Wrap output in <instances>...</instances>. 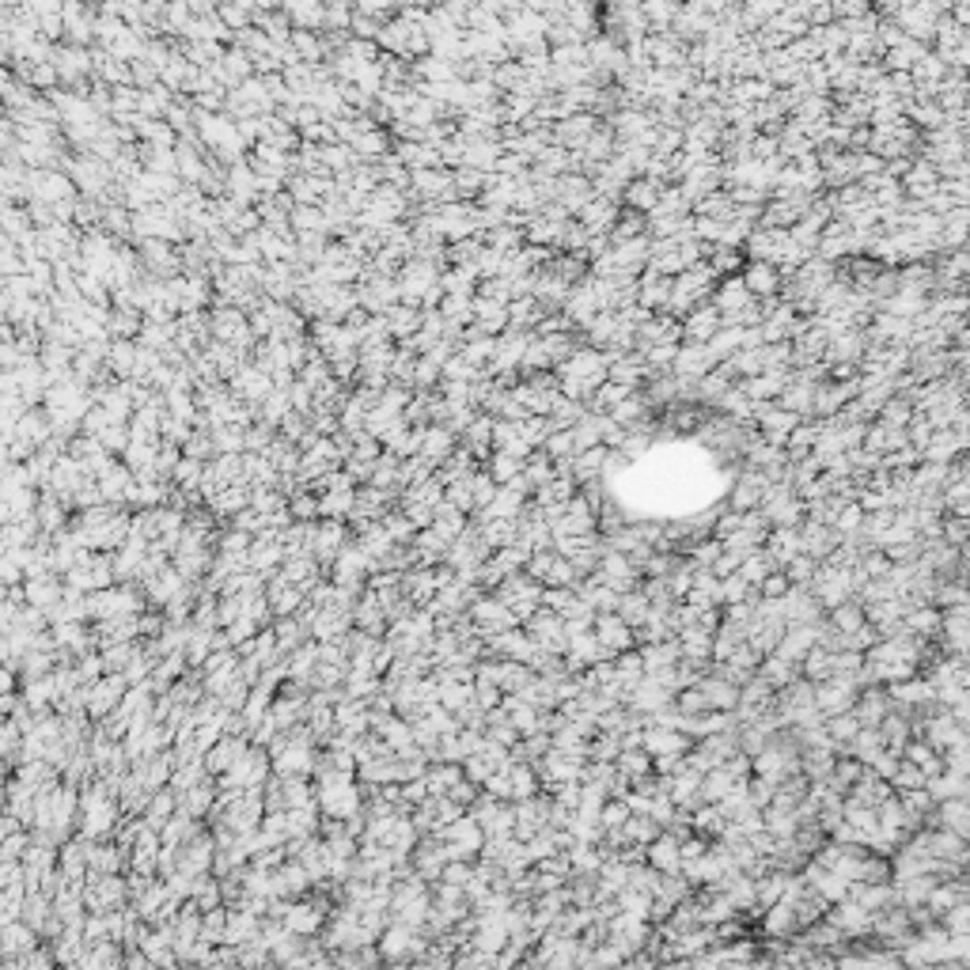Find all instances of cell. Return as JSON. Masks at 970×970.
I'll list each match as a JSON object with an SVG mask.
<instances>
[{
	"instance_id": "cell-4",
	"label": "cell",
	"mask_w": 970,
	"mask_h": 970,
	"mask_svg": "<svg viewBox=\"0 0 970 970\" xmlns=\"http://www.w3.org/2000/svg\"><path fill=\"white\" fill-rule=\"evenodd\" d=\"M592 633H595V641L603 645V652L614 660L618 652H626V648H637V641H633V626H626L622 618H618L614 611L607 614H595V622H592Z\"/></svg>"
},
{
	"instance_id": "cell-43",
	"label": "cell",
	"mask_w": 970,
	"mask_h": 970,
	"mask_svg": "<svg viewBox=\"0 0 970 970\" xmlns=\"http://www.w3.org/2000/svg\"><path fill=\"white\" fill-rule=\"evenodd\" d=\"M289 512H292V519H304V523H311L315 516H319V497H308V493H292L289 497Z\"/></svg>"
},
{
	"instance_id": "cell-34",
	"label": "cell",
	"mask_w": 970,
	"mask_h": 970,
	"mask_svg": "<svg viewBox=\"0 0 970 970\" xmlns=\"http://www.w3.org/2000/svg\"><path fill=\"white\" fill-rule=\"evenodd\" d=\"M497 489H501V485L493 482L485 470H474V474H470V497H474V512H478V508H485L493 497H497Z\"/></svg>"
},
{
	"instance_id": "cell-13",
	"label": "cell",
	"mask_w": 970,
	"mask_h": 970,
	"mask_svg": "<svg viewBox=\"0 0 970 970\" xmlns=\"http://www.w3.org/2000/svg\"><path fill=\"white\" fill-rule=\"evenodd\" d=\"M667 797H671L675 807H697L702 804V773H697L694 766H682L679 773H671V789H667Z\"/></svg>"
},
{
	"instance_id": "cell-11",
	"label": "cell",
	"mask_w": 970,
	"mask_h": 970,
	"mask_svg": "<svg viewBox=\"0 0 970 970\" xmlns=\"http://www.w3.org/2000/svg\"><path fill=\"white\" fill-rule=\"evenodd\" d=\"M645 861H648V868H656L660 876H671V872H679L682 868V856H679V841L667 834V831H660L656 838L648 841L645 846Z\"/></svg>"
},
{
	"instance_id": "cell-48",
	"label": "cell",
	"mask_w": 970,
	"mask_h": 970,
	"mask_svg": "<svg viewBox=\"0 0 970 970\" xmlns=\"http://www.w3.org/2000/svg\"><path fill=\"white\" fill-rule=\"evenodd\" d=\"M27 849V838L23 834H8L4 841H0V861H20Z\"/></svg>"
},
{
	"instance_id": "cell-27",
	"label": "cell",
	"mask_w": 970,
	"mask_h": 970,
	"mask_svg": "<svg viewBox=\"0 0 970 970\" xmlns=\"http://www.w3.org/2000/svg\"><path fill=\"white\" fill-rule=\"evenodd\" d=\"M797 667H800V675H804L807 682H822V679H831V675H834V671H831V652L819 648V645H811V648L804 652V660H800Z\"/></svg>"
},
{
	"instance_id": "cell-26",
	"label": "cell",
	"mask_w": 970,
	"mask_h": 970,
	"mask_svg": "<svg viewBox=\"0 0 970 970\" xmlns=\"http://www.w3.org/2000/svg\"><path fill=\"white\" fill-rule=\"evenodd\" d=\"M822 728H826V736H831V743H838V755L846 751V743L861 731V721L853 717V709L849 713H834V717H822Z\"/></svg>"
},
{
	"instance_id": "cell-1",
	"label": "cell",
	"mask_w": 970,
	"mask_h": 970,
	"mask_svg": "<svg viewBox=\"0 0 970 970\" xmlns=\"http://www.w3.org/2000/svg\"><path fill=\"white\" fill-rule=\"evenodd\" d=\"M856 690H861V682H856V679H849V675H831V679L815 682V690H811V705H815L819 717L849 713Z\"/></svg>"
},
{
	"instance_id": "cell-25",
	"label": "cell",
	"mask_w": 970,
	"mask_h": 970,
	"mask_svg": "<svg viewBox=\"0 0 970 970\" xmlns=\"http://www.w3.org/2000/svg\"><path fill=\"white\" fill-rule=\"evenodd\" d=\"M826 622H831L838 633H853L856 626L865 622V603L861 599H846V603H838L834 611H826Z\"/></svg>"
},
{
	"instance_id": "cell-5",
	"label": "cell",
	"mask_w": 970,
	"mask_h": 970,
	"mask_svg": "<svg viewBox=\"0 0 970 970\" xmlns=\"http://www.w3.org/2000/svg\"><path fill=\"white\" fill-rule=\"evenodd\" d=\"M826 921L831 925H838L841 932L849 936V940H856V936H868L872 932V914L865 910V906H856L853 898H838L826 906Z\"/></svg>"
},
{
	"instance_id": "cell-28",
	"label": "cell",
	"mask_w": 970,
	"mask_h": 970,
	"mask_svg": "<svg viewBox=\"0 0 970 970\" xmlns=\"http://www.w3.org/2000/svg\"><path fill=\"white\" fill-rule=\"evenodd\" d=\"M614 766H618V773H626L633 781V777H641V773H652V755L645 751V746H622L618 758H614Z\"/></svg>"
},
{
	"instance_id": "cell-35",
	"label": "cell",
	"mask_w": 970,
	"mask_h": 970,
	"mask_svg": "<svg viewBox=\"0 0 970 970\" xmlns=\"http://www.w3.org/2000/svg\"><path fill=\"white\" fill-rule=\"evenodd\" d=\"M921 785H925V773H921L910 758H898V770H895V777H890V789L906 792V789H921Z\"/></svg>"
},
{
	"instance_id": "cell-33",
	"label": "cell",
	"mask_w": 970,
	"mask_h": 970,
	"mask_svg": "<svg viewBox=\"0 0 970 970\" xmlns=\"http://www.w3.org/2000/svg\"><path fill=\"white\" fill-rule=\"evenodd\" d=\"M508 721H512V728L519 731V739H523V736H531V731H538V709L527 705V702L519 697V702L508 709Z\"/></svg>"
},
{
	"instance_id": "cell-41",
	"label": "cell",
	"mask_w": 970,
	"mask_h": 970,
	"mask_svg": "<svg viewBox=\"0 0 970 970\" xmlns=\"http://www.w3.org/2000/svg\"><path fill=\"white\" fill-rule=\"evenodd\" d=\"M171 474H174V482H179V489H198L205 467H201V459H182V463H174Z\"/></svg>"
},
{
	"instance_id": "cell-17",
	"label": "cell",
	"mask_w": 970,
	"mask_h": 970,
	"mask_svg": "<svg viewBox=\"0 0 970 970\" xmlns=\"http://www.w3.org/2000/svg\"><path fill=\"white\" fill-rule=\"evenodd\" d=\"M315 497H319V516H326V519H349V512H353V501H357V489L353 485H333V489L315 493Z\"/></svg>"
},
{
	"instance_id": "cell-46",
	"label": "cell",
	"mask_w": 970,
	"mask_h": 970,
	"mask_svg": "<svg viewBox=\"0 0 970 970\" xmlns=\"http://www.w3.org/2000/svg\"><path fill=\"white\" fill-rule=\"evenodd\" d=\"M785 592H789V577H785L781 569H773L770 577L758 584V595H762V599H781Z\"/></svg>"
},
{
	"instance_id": "cell-10",
	"label": "cell",
	"mask_w": 970,
	"mask_h": 970,
	"mask_svg": "<svg viewBox=\"0 0 970 970\" xmlns=\"http://www.w3.org/2000/svg\"><path fill=\"white\" fill-rule=\"evenodd\" d=\"M846 898H853L856 906H865L868 914H880V910H887V906H898V895H895V887H890V880H883V883H849V890H846Z\"/></svg>"
},
{
	"instance_id": "cell-18",
	"label": "cell",
	"mask_w": 970,
	"mask_h": 970,
	"mask_svg": "<svg viewBox=\"0 0 970 970\" xmlns=\"http://www.w3.org/2000/svg\"><path fill=\"white\" fill-rule=\"evenodd\" d=\"M675 641H679V648H682V656H687V660H697V663H709L713 660V633L697 629V626H687V629L675 633Z\"/></svg>"
},
{
	"instance_id": "cell-45",
	"label": "cell",
	"mask_w": 970,
	"mask_h": 970,
	"mask_svg": "<svg viewBox=\"0 0 970 970\" xmlns=\"http://www.w3.org/2000/svg\"><path fill=\"white\" fill-rule=\"evenodd\" d=\"M743 284H746V292H770L773 289V269L770 266H751Z\"/></svg>"
},
{
	"instance_id": "cell-36",
	"label": "cell",
	"mask_w": 970,
	"mask_h": 970,
	"mask_svg": "<svg viewBox=\"0 0 970 970\" xmlns=\"http://www.w3.org/2000/svg\"><path fill=\"white\" fill-rule=\"evenodd\" d=\"M133 652H137V648H133L130 641H118V645H103L99 656H103V667H106V671H118V675H122L125 663L133 660Z\"/></svg>"
},
{
	"instance_id": "cell-21",
	"label": "cell",
	"mask_w": 970,
	"mask_h": 970,
	"mask_svg": "<svg viewBox=\"0 0 970 970\" xmlns=\"http://www.w3.org/2000/svg\"><path fill=\"white\" fill-rule=\"evenodd\" d=\"M876 728H880V739H883L887 751H898V755H902L906 739H910V717H906V713H898V709H890Z\"/></svg>"
},
{
	"instance_id": "cell-39",
	"label": "cell",
	"mask_w": 970,
	"mask_h": 970,
	"mask_svg": "<svg viewBox=\"0 0 970 970\" xmlns=\"http://www.w3.org/2000/svg\"><path fill=\"white\" fill-rule=\"evenodd\" d=\"M815 565H819V561H811L807 553H797V558H789V561H785V569H781V572L789 577V584H804V587H807V584H811V577H815Z\"/></svg>"
},
{
	"instance_id": "cell-44",
	"label": "cell",
	"mask_w": 970,
	"mask_h": 970,
	"mask_svg": "<svg viewBox=\"0 0 970 970\" xmlns=\"http://www.w3.org/2000/svg\"><path fill=\"white\" fill-rule=\"evenodd\" d=\"M728 663H731V667H739L743 675H755V671H758V663H762V656H758V652H755L751 645L743 641V645H736V648H731Z\"/></svg>"
},
{
	"instance_id": "cell-20",
	"label": "cell",
	"mask_w": 970,
	"mask_h": 970,
	"mask_svg": "<svg viewBox=\"0 0 970 970\" xmlns=\"http://www.w3.org/2000/svg\"><path fill=\"white\" fill-rule=\"evenodd\" d=\"M925 789H929V797L940 804V800H951V797H966V773H951V770H940V773H932L925 777Z\"/></svg>"
},
{
	"instance_id": "cell-31",
	"label": "cell",
	"mask_w": 970,
	"mask_h": 970,
	"mask_svg": "<svg viewBox=\"0 0 970 970\" xmlns=\"http://www.w3.org/2000/svg\"><path fill=\"white\" fill-rule=\"evenodd\" d=\"M580 577H577V569H572L569 558H561V553H553V561L546 569V577H543V587H572Z\"/></svg>"
},
{
	"instance_id": "cell-38",
	"label": "cell",
	"mask_w": 970,
	"mask_h": 970,
	"mask_svg": "<svg viewBox=\"0 0 970 970\" xmlns=\"http://www.w3.org/2000/svg\"><path fill=\"white\" fill-rule=\"evenodd\" d=\"M443 501L448 504H455L459 512H474V497H470V478H455V482H448L443 485Z\"/></svg>"
},
{
	"instance_id": "cell-42",
	"label": "cell",
	"mask_w": 970,
	"mask_h": 970,
	"mask_svg": "<svg viewBox=\"0 0 970 970\" xmlns=\"http://www.w3.org/2000/svg\"><path fill=\"white\" fill-rule=\"evenodd\" d=\"M38 523H42V531H57V527H65V501H57V497H46L42 508H38Z\"/></svg>"
},
{
	"instance_id": "cell-8",
	"label": "cell",
	"mask_w": 970,
	"mask_h": 970,
	"mask_svg": "<svg viewBox=\"0 0 970 970\" xmlns=\"http://www.w3.org/2000/svg\"><path fill=\"white\" fill-rule=\"evenodd\" d=\"M258 932H262V917L250 914L247 906H232L228 917H224V944L250 948L254 940H258Z\"/></svg>"
},
{
	"instance_id": "cell-49",
	"label": "cell",
	"mask_w": 970,
	"mask_h": 970,
	"mask_svg": "<svg viewBox=\"0 0 970 970\" xmlns=\"http://www.w3.org/2000/svg\"><path fill=\"white\" fill-rule=\"evenodd\" d=\"M485 736H489V739H497L501 746H512V743L519 739V731L512 728V721H501V724H489V728H485Z\"/></svg>"
},
{
	"instance_id": "cell-19",
	"label": "cell",
	"mask_w": 970,
	"mask_h": 970,
	"mask_svg": "<svg viewBox=\"0 0 970 970\" xmlns=\"http://www.w3.org/2000/svg\"><path fill=\"white\" fill-rule=\"evenodd\" d=\"M247 504H250V485L247 482H232V485H224L220 493H213V497H209L213 516H235Z\"/></svg>"
},
{
	"instance_id": "cell-9",
	"label": "cell",
	"mask_w": 970,
	"mask_h": 970,
	"mask_svg": "<svg viewBox=\"0 0 970 970\" xmlns=\"http://www.w3.org/2000/svg\"><path fill=\"white\" fill-rule=\"evenodd\" d=\"M345 543H349V538H345L342 519H323V523H315L311 553H315V561H319V565H330L333 558H338V550H342Z\"/></svg>"
},
{
	"instance_id": "cell-37",
	"label": "cell",
	"mask_w": 970,
	"mask_h": 970,
	"mask_svg": "<svg viewBox=\"0 0 970 970\" xmlns=\"http://www.w3.org/2000/svg\"><path fill=\"white\" fill-rule=\"evenodd\" d=\"M538 603L550 611H558L561 618L569 614V607L577 603V587H543V595H538Z\"/></svg>"
},
{
	"instance_id": "cell-23",
	"label": "cell",
	"mask_w": 970,
	"mask_h": 970,
	"mask_svg": "<svg viewBox=\"0 0 970 970\" xmlns=\"http://www.w3.org/2000/svg\"><path fill=\"white\" fill-rule=\"evenodd\" d=\"M213 800H216V785L213 781H198L194 789H186L182 797H179V811L201 819V815H209V811H213Z\"/></svg>"
},
{
	"instance_id": "cell-7",
	"label": "cell",
	"mask_w": 970,
	"mask_h": 970,
	"mask_svg": "<svg viewBox=\"0 0 970 970\" xmlns=\"http://www.w3.org/2000/svg\"><path fill=\"white\" fill-rule=\"evenodd\" d=\"M781 618H785V626L789 622H819L822 607H819V599L811 595V587L789 584V592L781 595Z\"/></svg>"
},
{
	"instance_id": "cell-3",
	"label": "cell",
	"mask_w": 970,
	"mask_h": 970,
	"mask_svg": "<svg viewBox=\"0 0 970 970\" xmlns=\"http://www.w3.org/2000/svg\"><path fill=\"white\" fill-rule=\"evenodd\" d=\"M130 690V682H125L118 671H106L103 679H95V682H88V702H84V709H88V717H95V721H103L106 713H114L118 709V702H122V694Z\"/></svg>"
},
{
	"instance_id": "cell-22",
	"label": "cell",
	"mask_w": 970,
	"mask_h": 970,
	"mask_svg": "<svg viewBox=\"0 0 970 970\" xmlns=\"http://www.w3.org/2000/svg\"><path fill=\"white\" fill-rule=\"evenodd\" d=\"M755 675L766 679L773 690H781L785 682H792V679L800 675V667L792 663V660H785V656H777V652H770V656H762V663H758V671H755Z\"/></svg>"
},
{
	"instance_id": "cell-6",
	"label": "cell",
	"mask_w": 970,
	"mask_h": 970,
	"mask_svg": "<svg viewBox=\"0 0 970 970\" xmlns=\"http://www.w3.org/2000/svg\"><path fill=\"white\" fill-rule=\"evenodd\" d=\"M838 543H841V535L831 527V523H815V519L800 523V553H807L811 561H826Z\"/></svg>"
},
{
	"instance_id": "cell-16",
	"label": "cell",
	"mask_w": 970,
	"mask_h": 970,
	"mask_svg": "<svg viewBox=\"0 0 970 970\" xmlns=\"http://www.w3.org/2000/svg\"><path fill=\"white\" fill-rule=\"evenodd\" d=\"M641 652V663H645V671H667V667H675L682 660V648L675 637H667V641H652V645H637Z\"/></svg>"
},
{
	"instance_id": "cell-51",
	"label": "cell",
	"mask_w": 970,
	"mask_h": 970,
	"mask_svg": "<svg viewBox=\"0 0 970 970\" xmlns=\"http://www.w3.org/2000/svg\"><path fill=\"white\" fill-rule=\"evenodd\" d=\"M125 440H130V436H125V428H103V443H106V448H125Z\"/></svg>"
},
{
	"instance_id": "cell-29",
	"label": "cell",
	"mask_w": 970,
	"mask_h": 970,
	"mask_svg": "<svg viewBox=\"0 0 970 970\" xmlns=\"http://www.w3.org/2000/svg\"><path fill=\"white\" fill-rule=\"evenodd\" d=\"M645 675V663H641V652L637 648H626V652H618L614 656V679L622 682V687L629 690L633 682H641Z\"/></svg>"
},
{
	"instance_id": "cell-14",
	"label": "cell",
	"mask_w": 970,
	"mask_h": 970,
	"mask_svg": "<svg viewBox=\"0 0 970 970\" xmlns=\"http://www.w3.org/2000/svg\"><path fill=\"white\" fill-rule=\"evenodd\" d=\"M846 797H849V800H856V804L880 807L887 797H895V789H890V781H883V777H876V773H872V770L865 766V770H861V777H856V781L849 785Z\"/></svg>"
},
{
	"instance_id": "cell-47",
	"label": "cell",
	"mask_w": 970,
	"mask_h": 970,
	"mask_svg": "<svg viewBox=\"0 0 970 970\" xmlns=\"http://www.w3.org/2000/svg\"><path fill=\"white\" fill-rule=\"evenodd\" d=\"M402 516L413 523V527H428V523H433V504H421V501H409V504H402Z\"/></svg>"
},
{
	"instance_id": "cell-15",
	"label": "cell",
	"mask_w": 970,
	"mask_h": 970,
	"mask_svg": "<svg viewBox=\"0 0 970 970\" xmlns=\"http://www.w3.org/2000/svg\"><path fill=\"white\" fill-rule=\"evenodd\" d=\"M697 687H702L709 709L731 713V709H736V702H739V687H736V682H728V679H721V675H709L705 671L702 679H697Z\"/></svg>"
},
{
	"instance_id": "cell-12",
	"label": "cell",
	"mask_w": 970,
	"mask_h": 970,
	"mask_svg": "<svg viewBox=\"0 0 970 970\" xmlns=\"http://www.w3.org/2000/svg\"><path fill=\"white\" fill-rule=\"evenodd\" d=\"M766 489H770V478L762 470H751L746 467V474H739V482H736V489H731V508H736V512H746V508H758L762 504V497H766Z\"/></svg>"
},
{
	"instance_id": "cell-50",
	"label": "cell",
	"mask_w": 970,
	"mask_h": 970,
	"mask_svg": "<svg viewBox=\"0 0 970 970\" xmlns=\"http://www.w3.org/2000/svg\"><path fill=\"white\" fill-rule=\"evenodd\" d=\"M629 201H637V205H645V209H652V201H656V190H652V186H633V190H629Z\"/></svg>"
},
{
	"instance_id": "cell-40",
	"label": "cell",
	"mask_w": 970,
	"mask_h": 970,
	"mask_svg": "<svg viewBox=\"0 0 970 970\" xmlns=\"http://www.w3.org/2000/svg\"><path fill=\"white\" fill-rule=\"evenodd\" d=\"M940 925L948 929V932H970V898H963V902H956L951 906V910H944L940 917Z\"/></svg>"
},
{
	"instance_id": "cell-24",
	"label": "cell",
	"mask_w": 970,
	"mask_h": 970,
	"mask_svg": "<svg viewBox=\"0 0 970 970\" xmlns=\"http://www.w3.org/2000/svg\"><path fill=\"white\" fill-rule=\"evenodd\" d=\"M648 611H652V603H648V595L641 592V584H637V587H633V592H622V599H618V611H614V614L622 618L626 626L637 629V626L645 622V618H648Z\"/></svg>"
},
{
	"instance_id": "cell-2",
	"label": "cell",
	"mask_w": 970,
	"mask_h": 970,
	"mask_svg": "<svg viewBox=\"0 0 970 970\" xmlns=\"http://www.w3.org/2000/svg\"><path fill=\"white\" fill-rule=\"evenodd\" d=\"M326 914H330V906H326V898H289V906H284V914H281V925L289 929L292 936H315L323 929V921H326Z\"/></svg>"
},
{
	"instance_id": "cell-30",
	"label": "cell",
	"mask_w": 970,
	"mask_h": 970,
	"mask_svg": "<svg viewBox=\"0 0 970 970\" xmlns=\"http://www.w3.org/2000/svg\"><path fill=\"white\" fill-rule=\"evenodd\" d=\"M281 792H284V807H299L315 800V785L308 777H281Z\"/></svg>"
},
{
	"instance_id": "cell-32",
	"label": "cell",
	"mask_w": 970,
	"mask_h": 970,
	"mask_svg": "<svg viewBox=\"0 0 970 970\" xmlns=\"http://www.w3.org/2000/svg\"><path fill=\"white\" fill-rule=\"evenodd\" d=\"M622 834H626V841H641V846H648V841L660 834V826L648 815H637V811H633V815L622 822Z\"/></svg>"
},
{
	"instance_id": "cell-52",
	"label": "cell",
	"mask_w": 970,
	"mask_h": 970,
	"mask_svg": "<svg viewBox=\"0 0 970 970\" xmlns=\"http://www.w3.org/2000/svg\"><path fill=\"white\" fill-rule=\"evenodd\" d=\"M12 834V822H8V815H0V841H4Z\"/></svg>"
}]
</instances>
